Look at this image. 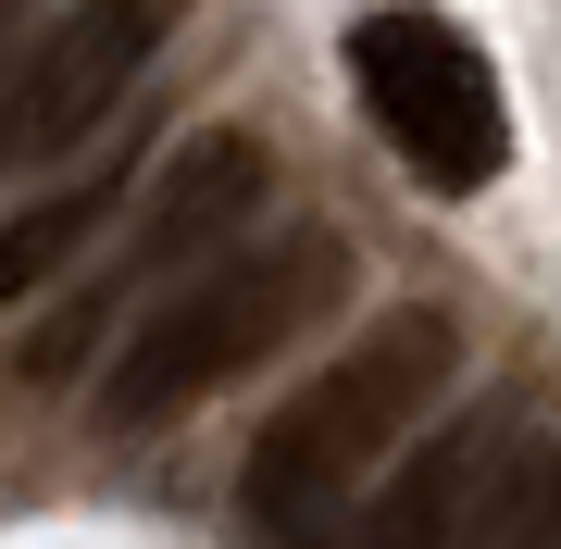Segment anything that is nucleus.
Instances as JSON below:
<instances>
[{"mask_svg":"<svg viewBox=\"0 0 561 549\" xmlns=\"http://www.w3.org/2000/svg\"><path fill=\"white\" fill-rule=\"evenodd\" d=\"M449 375H461L449 312H375V325L250 437V474H238L250 537L262 549H337L350 500L412 449V425L449 400Z\"/></svg>","mask_w":561,"mask_h":549,"instance_id":"nucleus-1","label":"nucleus"},{"mask_svg":"<svg viewBox=\"0 0 561 549\" xmlns=\"http://www.w3.org/2000/svg\"><path fill=\"white\" fill-rule=\"evenodd\" d=\"M337 300H350V238L337 225H262L225 263H187L138 325H113L125 350L101 363V400L88 412H101V437H150V425H175L187 400H213V387H238L250 363H275V350L300 325H324Z\"/></svg>","mask_w":561,"mask_h":549,"instance_id":"nucleus-2","label":"nucleus"},{"mask_svg":"<svg viewBox=\"0 0 561 549\" xmlns=\"http://www.w3.org/2000/svg\"><path fill=\"white\" fill-rule=\"evenodd\" d=\"M262 187H275L262 138H238V125L187 138V150H175V175L150 187L138 238H125L113 263L88 275L76 300L38 325V338H25V375H38V387H76V375H88V350H113V325H125V312H150L187 263H213V250H225V225H250V213H262Z\"/></svg>","mask_w":561,"mask_h":549,"instance_id":"nucleus-3","label":"nucleus"},{"mask_svg":"<svg viewBox=\"0 0 561 549\" xmlns=\"http://www.w3.org/2000/svg\"><path fill=\"white\" fill-rule=\"evenodd\" d=\"M350 76H362V113L387 125V150H400L424 187H486L512 163L500 76H486V50L461 38L449 13H362Z\"/></svg>","mask_w":561,"mask_h":549,"instance_id":"nucleus-4","label":"nucleus"},{"mask_svg":"<svg viewBox=\"0 0 561 549\" xmlns=\"http://www.w3.org/2000/svg\"><path fill=\"white\" fill-rule=\"evenodd\" d=\"M175 13L187 0H62L50 25L25 13V38L0 50V175L76 150L88 125L150 76V50L175 38Z\"/></svg>","mask_w":561,"mask_h":549,"instance_id":"nucleus-5","label":"nucleus"},{"mask_svg":"<svg viewBox=\"0 0 561 549\" xmlns=\"http://www.w3.org/2000/svg\"><path fill=\"white\" fill-rule=\"evenodd\" d=\"M500 449H512V400L449 412V425L412 449V462H387L375 488L350 500L337 549H449V525L474 512V488H486V474H500Z\"/></svg>","mask_w":561,"mask_h":549,"instance_id":"nucleus-6","label":"nucleus"},{"mask_svg":"<svg viewBox=\"0 0 561 549\" xmlns=\"http://www.w3.org/2000/svg\"><path fill=\"white\" fill-rule=\"evenodd\" d=\"M113 213H125V163H88L76 187H50L38 213H13V225H0V300H25V287H50V275L76 263V250L101 238Z\"/></svg>","mask_w":561,"mask_h":549,"instance_id":"nucleus-7","label":"nucleus"},{"mask_svg":"<svg viewBox=\"0 0 561 549\" xmlns=\"http://www.w3.org/2000/svg\"><path fill=\"white\" fill-rule=\"evenodd\" d=\"M449 549H561V449H500V474L474 488V512L449 525Z\"/></svg>","mask_w":561,"mask_h":549,"instance_id":"nucleus-8","label":"nucleus"},{"mask_svg":"<svg viewBox=\"0 0 561 549\" xmlns=\"http://www.w3.org/2000/svg\"><path fill=\"white\" fill-rule=\"evenodd\" d=\"M25 13H38V0H0V38H13V25H25Z\"/></svg>","mask_w":561,"mask_h":549,"instance_id":"nucleus-9","label":"nucleus"}]
</instances>
